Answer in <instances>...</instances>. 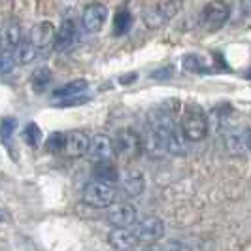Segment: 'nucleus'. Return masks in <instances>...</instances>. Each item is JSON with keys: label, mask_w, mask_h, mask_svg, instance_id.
Returning a JSON list of instances; mask_svg holds the SVG:
<instances>
[{"label": "nucleus", "mask_w": 251, "mask_h": 251, "mask_svg": "<svg viewBox=\"0 0 251 251\" xmlns=\"http://www.w3.org/2000/svg\"><path fill=\"white\" fill-rule=\"evenodd\" d=\"M181 134L189 142H201L208 134V117L206 112L202 110L199 104H187L185 110L181 113Z\"/></svg>", "instance_id": "obj_1"}, {"label": "nucleus", "mask_w": 251, "mask_h": 251, "mask_svg": "<svg viewBox=\"0 0 251 251\" xmlns=\"http://www.w3.org/2000/svg\"><path fill=\"white\" fill-rule=\"evenodd\" d=\"M183 8V0H159L151 10L144 13V23L150 28H159L172 21Z\"/></svg>", "instance_id": "obj_2"}, {"label": "nucleus", "mask_w": 251, "mask_h": 251, "mask_svg": "<svg viewBox=\"0 0 251 251\" xmlns=\"http://www.w3.org/2000/svg\"><path fill=\"white\" fill-rule=\"evenodd\" d=\"M230 17V8L225 0H212L204 6L201 13V26L208 32H215L225 25Z\"/></svg>", "instance_id": "obj_3"}, {"label": "nucleus", "mask_w": 251, "mask_h": 251, "mask_svg": "<svg viewBox=\"0 0 251 251\" xmlns=\"http://www.w3.org/2000/svg\"><path fill=\"white\" fill-rule=\"evenodd\" d=\"M113 199H115V189L113 185H106L100 181H89L85 189H83V202L89 208H108L112 206Z\"/></svg>", "instance_id": "obj_4"}, {"label": "nucleus", "mask_w": 251, "mask_h": 251, "mask_svg": "<svg viewBox=\"0 0 251 251\" xmlns=\"http://www.w3.org/2000/svg\"><path fill=\"white\" fill-rule=\"evenodd\" d=\"M113 142V151L123 157V159H134L142 151V142H140V136L134 132V130H128V128H121L117 134H115V140Z\"/></svg>", "instance_id": "obj_5"}, {"label": "nucleus", "mask_w": 251, "mask_h": 251, "mask_svg": "<svg viewBox=\"0 0 251 251\" xmlns=\"http://www.w3.org/2000/svg\"><path fill=\"white\" fill-rule=\"evenodd\" d=\"M140 244H155L164 234V223L159 217H146L132 225Z\"/></svg>", "instance_id": "obj_6"}, {"label": "nucleus", "mask_w": 251, "mask_h": 251, "mask_svg": "<svg viewBox=\"0 0 251 251\" xmlns=\"http://www.w3.org/2000/svg\"><path fill=\"white\" fill-rule=\"evenodd\" d=\"M106 19H108V8L104 4H100V2H93V4H89L87 8L83 10L81 26H83L85 32L95 34V32H99L104 26Z\"/></svg>", "instance_id": "obj_7"}, {"label": "nucleus", "mask_w": 251, "mask_h": 251, "mask_svg": "<svg viewBox=\"0 0 251 251\" xmlns=\"http://www.w3.org/2000/svg\"><path fill=\"white\" fill-rule=\"evenodd\" d=\"M106 219L108 223L113 226H132L136 221H138V212L132 204H115L108 210L106 214Z\"/></svg>", "instance_id": "obj_8"}, {"label": "nucleus", "mask_w": 251, "mask_h": 251, "mask_svg": "<svg viewBox=\"0 0 251 251\" xmlns=\"http://www.w3.org/2000/svg\"><path fill=\"white\" fill-rule=\"evenodd\" d=\"M108 244L117 251H130L134 250L140 242L132 230V226H115L108 234Z\"/></svg>", "instance_id": "obj_9"}, {"label": "nucleus", "mask_w": 251, "mask_h": 251, "mask_svg": "<svg viewBox=\"0 0 251 251\" xmlns=\"http://www.w3.org/2000/svg\"><path fill=\"white\" fill-rule=\"evenodd\" d=\"M87 153L95 163L110 161V159H112V155H113V142L108 138L106 134H97L95 138H91Z\"/></svg>", "instance_id": "obj_10"}, {"label": "nucleus", "mask_w": 251, "mask_h": 251, "mask_svg": "<svg viewBox=\"0 0 251 251\" xmlns=\"http://www.w3.org/2000/svg\"><path fill=\"white\" fill-rule=\"evenodd\" d=\"M89 144H91V138H89L85 132H81V130H72L70 134H66L64 151L68 153V157L79 159V157H83L89 151Z\"/></svg>", "instance_id": "obj_11"}, {"label": "nucleus", "mask_w": 251, "mask_h": 251, "mask_svg": "<svg viewBox=\"0 0 251 251\" xmlns=\"http://www.w3.org/2000/svg\"><path fill=\"white\" fill-rule=\"evenodd\" d=\"M55 26L51 25L50 21H42V23H38V25L32 26V30H30V34H28V40L36 46L38 50H44V48H48L53 44V40H55Z\"/></svg>", "instance_id": "obj_12"}, {"label": "nucleus", "mask_w": 251, "mask_h": 251, "mask_svg": "<svg viewBox=\"0 0 251 251\" xmlns=\"http://www.w3.org/2000/svg\"><path fill=\"white\" fill-rule=\"evenodd\" d=\"M75 40V23L72 19H64L61 26L55 32V40H53V48L57 51L68 50Z\"/></svg>", "instance_id": "obj_13"}, {"label": "nucleus", "mask_w": 251, "mask_h": 251, "mask_svg": "<svg viewBox=\"0 0 251 251\" xmlns=\"http://www.w3.org/2000/svg\"><path fill=\"white\" fill-rule=\"evenodd\" d=\"M225 144L230 155H244L248 151V130L230 128L225 134Z\"/></svg>", "instance_id": "obj_14"}, {"label": "nucleus", "mask_w": 251, "mask_h": 251, "mask_svg": "<svg viewBox=\"0 0 251 251\" xmlns=\"http://www.w3.org/2000/svg\"><path fill=\"white\" fill-rule=\"evenodd\" d=\"M93 176L95 181H100L106 185H113L119 181V172H117V166L112 161H100V163H95L93 168Z\"/></svg>", "instance_id": "obj_15"}, {"label": "nucleus", "mask_w": 251, "mask_h": 251, "mask_svg": "<svg viewBox=\"0 0 251 251\" xmlns=\"http://www.w3.org/2000/svg\"><path fill=\"white\" fill-rule=\"evenodd\" d=\"M21 26L19 23H15V21H10L8 25L4 26V30H2V34H0V44H2V48L4 50H10V51H15V48L21 44Z\"/></svg>", "instance_id": "obj_16"}, {"label": "nucleus", "mask_w": 251, "mask_h": 251, "mask_svg": "<svg viewBox=\"0 0 251 251\" xmlns=\"http://www.w3.org/2000/svg\"><path fill=\"white\" fill-rule=\"evenodd\" d=\"M89 83L85 79H74V81H68V83H64L63 87L55 89L53 91V99H59V100H63V99H72V97H79V95H83L85 91H87Z\"/></svg>", "instance_id": "obj_17"}, {"label": "nucleus", "mask_w": 251, "mask_h": 251, "mask_svg": "<svg viewBox=\"0 0 251 251\" xmlns=\"http://www.w3.org/2000/svg\"><path fill=\"white\" fill-rule=\"evenodd\" d=\"M123 189L128 197H140L146 189V179L140 174L138 170H130L126 172V176L123 177Z\"/></svg>", "instance_id": "obj_18"}, {"label": "nucleus", "mask_w": 251, "mask_h": 251, "mask_svg": "<svg viewBox=\"0 0 251 251\" xmlns=\"http://www.w3.org/2000/svg\"><path fill=\"white\" fill-rule=\"evenodd\" d=\"M144 148L150 151L151 155H155V157L163 155L164 151H166V142H164V136L157 130V128H153V126H151L150 132H148V136H146V142H144Z\"/></svg>", "instance_id": "obj_19"}, {"label": "nucleus", "mask_w": 251, "mask_h": 251, "mask_svg": "<svg viewBox=\"0 0 251 251\" xmlns=\"http://www.w3.org/2000/svg\"><path fill=\"white\" fill-rule=\"evenodd\" d=\"M15 61L17 64H28L36 59L38 48L30 42V40H21V44L15 48Z\"/></svg>", "instance_id": "obj_20"}, {"label": "nucleus", "mask_w": 251, "mask_h": 251, "mask_svg": "<svg viewBox=\"0 0 251 251\" xmlns=\"http://www.w3.org/2000/svg\"><path fill=\"white\" fill-rule=\"evenodd\" d=\"M130 26H132V15L128 10L123 8L115 13V17H113V34L115 36H125L130 30Z\"/></svg>", "instance_id": "obj_21"}, {"label": "nucleus", "mask_w": 251, "mask_h": 251, "mask_svg": "<svg viewBox=\"0 0 251 251\" xmlns=\"http://www.w3.org/2000/svg\"><path fill=\"white\" fill-rule=\"evenodd\" d=\"M51 79H53L51 70L48 66H42V68L34 70V74L30 75V85H32V89H34L36 93H42V91L48 89V85L51 83Z\"/></svg>", "instance_id": "obj_22"}, {"label": "nucleus", "mask_w": 251, "mask_h": 251, "mask_svg": "<svg viewBox=\"0 0 251 251\" xmlns=\"http://www.w3.org/2000/svg\"><path fill=\"white\" fill-rule=\"evenodd\" d=\"M23 138L30 148H38L40 146V140H42V130L36 123H28L23 130Z\"/></svg>", "instance_id": "obj_23"}, {"label": "nucleus", "mask_w": 251, "mask_h": 251, "mask_svg": "<svg viewBox=\"0 0 251 251\" xmlns=\"http://www.w3.org/2000/svg\"><path fill=\"white\" fill-rule=\"evenodd\" d=\"M64 146H66V134L64 132H53L48 136L46 148L50 153H59V151L64 150Z\"/></svg>", "instance_id": "obj_24"}, {"label": "nucleus", "mask_w": 251, "mask_h": 251, "mask_svg": "<svg viewBox=\"0 0 251 251\" xmlns=\"http://www.w3.org/2000/svg\"><path fill=\"white\" fill-rule=\"evenodd\" d=\"M15 53L10 50H4L0 53V74H10L13 68H15Z\"/></svg>", "instance_id": "obj_25"}, {"label": "nucleus", "mask_w": 251, "mask_h": 251, "mask_svg": "<svg viewBox=\"0 0 251 251\" xmlns=\"http://www.w3.org/2000/svg\"><path fill=\"white\" fill-rule=\"evenodd\" d=\"M15 128H17V121H15L13 117H6V119L0 123V138L4 140V142H8V140L13 136Z\"/></svg>", "instance_id": "obj_26"}, {"label": "nucleus", "mask_w": 251, "mask_h": 251, "mask_svg": "<svg viewBox=\"0 0 251 251\" xmlns=\"http://www.w3.org/2000/svg\"><path fill=\"white\" fill-rule=\"evenodd\" d=\"M183 68L189 70V72H204V66H202V61L199 55H187L183 59Z\"/></svg>", "instance_id": "obj_27"}, {"label": "nucleus", "mask_w": 251, "mask_h": 251, "mask_svg": "<svg viewBox=\"0 0 251 251\" xmlns=\"http://www.w3.org/2000/svg\"><path fill=\"white\" fill-rule=\"evenodd\" d=\"M85 102H89V97L79 95V97H72V99H63L61 102H57V106L68 108V106H79V104H85Z\"/></svg>", "instance_id": "obj_28"}, {"label": "nucleus", "mask_w": 251, "mask_h": 251, "mask_svg": "<svg viewBox=\"0 0 251 251\" xmlns=\"http://www.w3.org/2000/svg\"><path fill=\"white\" fill-rule=\"evenodd\" d=\"M163 251H193V250L189 248L187 244H183V242H170V244L164 246Z\"/></svg>", "instance_id": "obj_29"}, {"label": "nucleus", "mask_w": 251, "mask_h": 251, "mask_svg": "<svg viewBox=\"0 0 251 251\" xmlns=\"http://www.w3.org/2000/svg\"><path fill=\"white\" fill-rule=\"evenodd\" d=\"M168 75H172V68H163V70H155L151 77L153 79H164V77H168Z\"/></svg>", "instance_id": "obj_30"}, {"label": "nucleus", "mask_w": 251, "mask_h": 251, "mask_svg": "<svg viewBox=\"0 0 251 251\" xmlns=\"http://www.w3.org/2000/svg\"><path fill=\"white\" fill-rule=\"evenodd\" d=\"M144 251H163V248H157V246H153V244H148V248Z\"/></svg>", "instance_id": "obj_31"}, {"label": "nucleus", "mask_w": 251, "mask_h": 251, "mask_svg": "<svg viewBox=\"0 0 251 251\" xmlns=\"http://www.w3.org/2000/svg\"><path fill=\"white\" fill-rule=\"evenodd\" d=\"M132 79H136V74L125 75V77H121V83H126V81H132Z\"/></svg>", "instance_id": "obj_32"}, {"label": "nucleus", "mask_w": 251, "mask_h": 251, "mask_svg": "<svg viewBox=\"0 0 251 251\" xmlns=\"http://www.w3.org/2000/svg\"><path fill=\"white\" fill-rule=\"evenodd\" d=\"M248 150H251V130H248Z\"/></svg>", "instance_id": "obj_33"}, {"label": "nucleus", "mask_w": 251, "mask_h": 251, "mask_svg": "<svg viewBox=\"0 0 251 251\" xmlns=\"http://www.w3.org/2000/svg\"><path fill=\"white\" fill-rule=\"evenodd\" d=\"M0 221H2V217H0Z\"/></svg>", "instance_id": "obj_34"}]
</instances>
